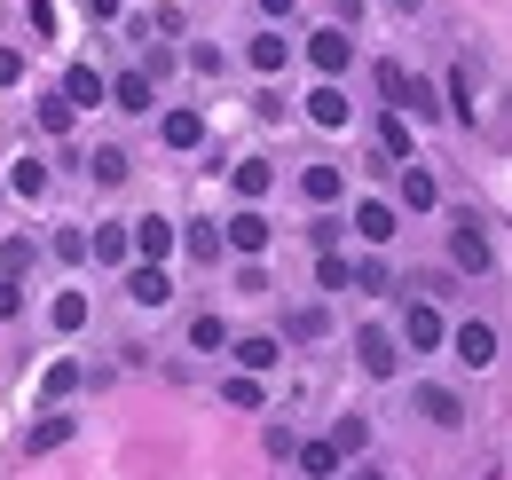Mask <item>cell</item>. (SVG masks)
Returning <instances> with one entry per match:
<instances>
[{"label": "cell", "instance_id": "cell-1", "mask_svg": "<svg viewBox=\"0 0 512 480\" xmlns=\"http://www.w3.org/2000/svg\"><path fill=\"white\" fill-rule=\"evenodd\" d=\"M182 252V221H166V213H142V221H127V260H142V268H166Z\"/></svg>", "mask_w": 512, "mask_h": 480}, {"label": "cell", "instance_id": "cell-2", "mask_svg": "<svg viewBox=\"0 0 512 480\" xmlns=\"http://www.w3.org/2000/svg\"><path fill=\"white\" fill-rule=\"evenodd\" d=\"M103 103L111 111H150L158 103V79L150 71H119V79H103Z\"/></svg>", "mask_w": 512, "mask_h": 480}, {"label": "cell", "instance_id": "cell-3", "mask_svg": "<svg viewBox=\"0 0 512 480\" xmlns=\"http://www.w3.org/2000/svg\"><path fill=\"white\" fill-rule=\"evenodd\" d=\"M355 362H363V378H394V331H379V323H371V331H355Z\"/></svg>", "mask_w": 512, "mask_h": 480}, {"label": "cell", "instance_id": "cell-4", "mask_svg": "<svg viewBox=\"0 0 512 480\" xmlns=\"http://www.w3.org/2000/svg\"><path fill=\"white\" fill-rule=\"evenodd\" d=\"M449 252H457V268H473V276L489 268V237H481V221H473V213H457V221H449Z\"/></svg>", "mask_w": 512, "mask_h": 480}, {"label": "cell", "instance_id": "cell-5", "mask_svg": "<svg viewBox=\"0 0 512 480\" xmlns=\"http://www.w3.org/2000/svg\"><path fill=\"white\" fill-rule=\"evenodd\" d=\"M449 347H457L465 370H489V362H497V331H489V323H457V331H449Z\"/></svg>", "mask_w": 512, "mask_h": 480}, {"label": "cell", "instance_id": "cell-6", "mask_svg": "<svg viewBox=\"0 0 512 480\" xmlns=\"http://www.w3.org/2000/svg\"><path fill=\"white\" fill-rule=\"evenodd\" d=\"M268 237H276V229H268V213H260V205H237V213H229V244H237L245 260L268 252Z\"/></svg>", "mask_w": 512, "mask_h": 480}, {"label": "cell", "instance_id": "cell-7", "mask_svg": "<svg viewBox=\"0 0 512 480\" xmlns=\"http://www.w3.org/2000/svg\"><path fill=\"white\" fill-rule=\"evenodd\" d=\"M308 63H316L323 79H339V71L355 63V40H347V32H316V40H308Z\"/></svg>", "mask_w": 512, "mask_h": 480}, {"label": "cell", "instance_id": "cell-8", "mask_svg": "<svg viewBox=\"0 0 512 480\" xmlns=\"http://www.w3.org/2000/svg\"><path fill=\"white\" fill-rule=\"evenodd\" d=\"M394 221H402V213H394L386 197H363V205H355V237H363V244H386V237H394Z\"/></svg>", "mask_w": 512, "mask_h": 480}, {"label": "cell", "instance_id": "cell-9", "mask_svg": "<svg viewBox=\"0 0 512 480\" xmlns=\"http://www.w3.org/2000/svg\"><path fill=\"white\" fill-rule=\"evenodd\" d=\"M449 111L465 126L481 119V79H473V63H449Z\"/></svg>", "mask_w": 512, "mask_h": 480}, {"label": "cell", "instance_id": "cell-10", "mask_svg": "<svg viewBox=\"0 0 512 480\" xmlns=\"http://www.w3.org/2000/svg\"><path fill=\"white\" fill-rule=\"evenodd\" d=\"M64 103L71 111H95V103H103V71H95V63H71L64 71Z\"/></svg>", "mask_w": 512, "mask_h": 480}, {"label": "cell", "instance_id": "cell-11", "mask_svg": "<svg viewBox=\"0 0 512 480\" xmlns=\"http://www.w3.org/2000/svg\"><path fill=\"white\" fill-rule=\"evenodd\" d=\"M127 300H134V307H166V300H174L166 268H127Z\"/></svg>", "mask_w": 512, "mask_h": 480}, {"label": "cell", "instance_id": "cell-12", "mask_svg": "<svg viewBox=\"0 0 512 480\" xmlns=\"http://www.w3.org/2000/svg\"><path fill=\"white\" fill-rule=\"evenodd\" d=\"M158 142H166V150H197V142H205V119H197V111H166V119H158Z\"/></svg>", "mask_w": 512, "mask_h": 480}, {"label": "cell", "instance_id": "cell-13", "mask_svg": "<svg viewBox=\"0 0 512 480\" xmlns=\"http://www.w3.org/2000/svg\"><path fill=\"white\" fill-rule=\"evenodd\" d=\"M300 197H308V205H339V197H347V174H339V166H308V174H300Z\"/></svg>", "mask_w": 512, "mask_h": 480}, {"label": "cell", "instance_id": "cell-14", "mask_svg": "<svg viewBox=\"0 0 512 480\" xmlns=\"http://www.w3.org/2000/svg\"><path fill=\"white\" fill-rule=\"evenodd\" d=\"M402 339H410V347H442V339H449V323H442V315H434L426 300H418L410 315H402Z\"/></svg>", "mask_w": 512, "mask_h": 480}, {"label": "cell", "instance_id": "cell-15", "mask_svg": "<svg viewBox=\"0 0 512 480\" xmlns=\"http://www.w3.org/2000/svg\"><path fill=\"white\" fill-rule=\"evenodd\" d=\"M237 197H245V205H260V197H268V189H276V166H268V158H237Z\"/></svg>", "mask_w": 512, "mask_h": 480}, {"label": "cell", "instance_id": "cell-16", "mask_svg": "<svg viewBox=\"0 0 512 480\" xmlns=\"http://www.w3.org/2000/svg\"><path fill=\"white\" fill-rule=\"evenodd\" d=\"M402 205H410V213H434V205H442V189H434L426 166H402ZM402 205H394V213H402Z\"/></svg>", "mask_w": 512, "mask_h": 480}, {"label": "cell", "instance_id": "cell-17", "mask_svg": "<svg viewBox=\"0 0 512 480\" xmlns=\"http://www.w3.org/2000/svg\"><path fill=\"white\" fill-rule=\"evenodd\" d=\"M87 252H95V268H127V221L95 229V237H87Z\"/></svg>", "mask_w": 512, "mask_h": 480}, {"label": "cell", "instance_id": "cell-18", "mask_svg": "<svg viewBox=\"0 0 512 480\" xmlns=\"http://www.w3.org/2000/svg\"><path fill=\"white\" fill-rule=\"evenodd\" d=\"M292 457H300V473H308V480L339 473V449H331V441H292Z\"/></svg>", "mask_w": 512, "mask_h": 480}, {"label": "cell", "instance_id": "cell-19", "mask_svg": "<svg viewBox=\"0 0 512 480\" xmlns=\"http://www.w3.org/2000/svg\"><path fill=\"white\" fill-rule=\"evenodd\" d=\"M418 410H426L434 425H465V402H457L449 386H418Z\"/></svg>", "mask_w": 512, "mask_h": 480}, {"label": "cell", "instance_id": "cell-20", "mask_svg": "<svg viewBox=\"0 0 512 480\" xmlns=\"http://www.w3.org/2000/svg\"><path fill=\"white\" fill-rule=\"evenodd\" d=\"M71 386H79V362H48V370H40V410H56Z\"/></svg>", "mask_w": 512, "mask_h": 480}, {"label": "cell", "instance_id": "cell-21", "mask_svg": "<svg viewBox=\"0 0 512 480\" xmlns=\"http://www.w3.org/2000/svg\"><path fill=\"white\" fill-rule=\"evenodd\" d=\"M127 174H134V166H127V150H111V142H103V150L87 158V181H103V189H119Z\"/></svg>", "mask_w": 512, "mask_h": 480}, {"label": "cell", "instance_id": "cell-22", "mask_svg": "<svg viewBox=\"0 0 512 480\" xmlns=\"http://www.w3.org/2000/svg\"><path fill=\"white\" fill-rule=\"evenodd\" d=\"M64 441H71V418H56V410L24 433V449H32V457H48V449H64Z\"/></svg>", "mask_w": 512, "mask_h": 480}, {"label": "cell", "instance_id": "cell-23", "mask_svg": "<svg viewBox=\"0 0 512 480\" xmlns=\"http://www.w3.org/2000/svg\"><path fill=\"white\" fill-rule=\"evenodd\" d=\"M308 119H316V126H347V95H339L331 79H323L316 95H308Z\"/></svg>", "mask_w": 512, "mask_h": 480}, {"label": "cell", "instance_id": "cell-24", "mask_svg": "<svg viewBox=\"0 0 512 480\" xmlns=\"http://www.w3.org/2000/svg\"><path fill=\"white\" fill-rule=\"evenodd\" d=\"M237 362H245V378H260V370L284 362V347H276V339H237Z\"/></svg>", "mask_w": 512, "mask_h": 480}, {"label": "cell", "instance_id": "cell-25", "mask_svg": "<svg viewBox=\"0 0 512 480\" xmlns=\"http://www.w3.org/2000/svg\"><path fill=\"white\" fill-rule=\"evenodd\" d=\"M8 189H16V197H40V189H48V166H40L32 150H24V158L8 166Z\"/></svg>", "mask_w": 512, "mask_h": 480}, {"label": "cell", "instance_id": "cell-26", "mask_svg": "<svg viewBox=\"0 0 512 480\" xmlns=\"http://www.w3.org/2000/svg\"><path fill=\"white\" fill-rule=\"evenodd\" d=\"M190 347H197V355H221V347H229V323H221V315H197V323H190Z\"/></svg>", "mask_w": 512, "mask_h": 480}, {"label": "cell", "instance_id": "cell-27", "mask_svg": "<svg viewBox=\"0 0 512 480\" xmlns=\"http://www.w3.org/2000/svg\"><path fill=\"white\" fill-rule=\"evenodd\" d=\"M331 449H339V457H363V449H371V425H363V418H339V425H331Z\"/></svg>", "mask_w": 512, "mask_h": 480}, {"label": "cell", "instance_id": "cell-28", "mask_svg": "<svg viewBox=\"0 0 512 480\" xmlns=\"http://www.w3.org/2000/svg\"><path fill=\"white\" fill-rule=\"evenodd\" d=\"M284 63H292V40H284V32L253 40V71H284Z\"/></svg>", "mask_w": 512, "mask_h": 480}, {"label": "cell", "instance_id": "cell-29", "mask_svg": "<svg viewBox=\"0 0 512 480\" xmlns=\"http://www.w3.org/2000/svg\"><path fill=\"white\" fill-rule=\"evenodd\" d=\"M48 323L56 331H87V292H64V300L48 307Z\"/></svg>", "mask_w": 512, "mask_h": 480}, {"label": "cell", "instance_id": "cell-30", "mask_svg": "<svg viewBox=\"0 0 512 480\" xmlns=\"http://www.w3.org/2000/svg\"><path fill=\"white\" fill-rule=\"evenodd\" d=\"M410 79H418V71H402V63H379V95L394 103V111L410 103Z\"/></svg>", "mask_w": 512, "mask_h": 480}, {"label": "cell", "instance_id": "cell-31", "mask_svg": "<svg viewBox=\"0 0 512 480\" xmlns=\"http://www.w3.org/2000/svg\"><path fill=\"white\" fill-rule=\"evenodd\" d=\"M24 268H32V237H8V244H0V276L24 284Z\"/></svg>", "mask_w": 512, "mask_h": 480}, {"label": "cell", "instance_id": "cell-32", "mask_svg": "<svg viewBox=\"0 0 512 480\" xmlns=\"http://www.w3.org/2000/svg\"><path fill=\"white\" fill-rule=\"evenodd\" d=\"M316 284H323V292H347V284H355V268H347L339 252H323V260H316Z\"/></svg>", "mask_w": 512, "mask_h": 480}, {"label": "cell", "instance_id": "cell-33", "mask_svg": "<svg viewBox=\"0 0 512 480\" xmlns=\"http://www.w3.org/2000/svg\"><path fill=\"white\" fill-rule=\"evenodd\" d=\"M379 150H386V158H402V150H410V119H402V111L379 126Z\"/></svg>", "mask_w": 512, "mask_h": 480}, {"label": "cell", "instance_id": "cell-34", "mask_svg": "<svg viewBox=\"0 0 512 480\" xmlns=\"http://www.w3.org/2000/svg\"><path fill=\"white\" fill-rule=\"evenodd\" d=\"M323 323H331L323 307H292V339H323Z\"/></svg>", "mask_w": 512, "mask_h": 480}, {"label": "cell", "instance_id": "cell-35", "mask_svg": "<svg viewBox=\"0 0 512 480\" xmlns=\"http://www.w3.org/2000/svg\"><path fill=\"white\" fill-rule=\"evenodd\" d=\"M71 119H79V111H71L64 95H56V103H40V126H48V134H71Z\"/></svg>", "mask_w": 512, "mask_h": 480}, {"label": "cell", "instance_id": "cell-36", "mask_svg": "<svg viewBox=\"0 0 512 480\" xmlns=\"http://www.w3.org/2000/svg\"><path fill=\"white\" fill-rule=\"evenodd\" d=\"M221 394H229V402H237V410H260V378H229V386H221Z\"/></svg>", "mask_w": 512, "mask_h": 480}, {"label": "cell", "instance_id": "cell-37", "mask_svg": "<svg viewBox=\"0 0 512 480\" xmlns=\"http://www.w3.org/2000/svg\"><path fill=\"white\" fill-rule=\"evenodd\" d=\"M197 252V260H221V229H190V237H182Z\"/></svg>", "mask_w": 512, "mask_h": 480}, {"label": "cell", "instance_id": "cell-38", "mask_svg": "<svg viewBox=\"0 0 512 480\" xmlns=\"http://www.w3.org/2000/svg\"><path fill=\"white\" fill-rule=\"evenodd\" d=\"M56 260H87V237H79V229H56Z\"/></svg>", "mask_w": 512, "mask_h": 480}, {"label": "cell", "instance_id": "cell-39", "mask_svg": "<svg viewBox=\"0 0 512 480\" xmlns=\"http://www.w3.org/2000/svg\"><path fill=\"white\" fill-rule=\"evenodd\" d=\"M32 32H40V40H56V0H32Z\"/></svg>", "mask_w": 512, "mask_h": 480}, {"label": "cell", "instance_id": "cell-40", "mask_svg": "<svg viewBox=\"0 0 512 480\" xmlns=\"http://www.w3.org/2000/svg\"><path fill=\"white\" fill-rule=\"evenodd\" d=\"M0 315H24V284L16 276H0Z\"/></svg>", "mask_w": 512, "mask_h": 480}, {"label": "cell", "instance_id": "cell-41", "mask_svg": "<svg viewBox=\"0 0 512 480\" xmlns=\"http://www.w3.org/2000/svg\"><path fill=\"white\" fill-rule=\"evenodd\" d=\"M24 79V48H0V87H16Z\"/></svg>", "mask_w": 512, "mask_h": 480}, {"label": "cell", "instance_id": "cell-42", "mask_svg": "<svg viewBox=\"0 0 512 480\" xmlns=\"http://www.w3.org/2000/svg\"><path fill=\"white\" fill-rule=\"evenodd\" d=\"M87 16H95V24H111V16H127V0H87Z\"/></svg>", "mask_w": 512, "mask_h": 480}, {"label": "cell", "instance_id": "cell-43", "mask_svg": "<svg viewBox=\"0 0 512 480\" xmlns=\"http://www.w3.org/2000/svg\"><path fill=\"white\" fill-rule=\"evenodd\" d=\"M260 8H268V16H292V8H300V0H260Z\"/></svg>", "mask_w": 512, "mask_h": 480}, {"label": "cell", "instance_id": "cell-44", "mask_svg": "<svg viewBox=\"0 0 512 480\" xmlns=\"http://www.w3.org/2000/svg\"><path fill=\"white\" fill-rule=\"evenodd\" d=\"M355 480H386V473H371V465H363V473H355Z\"/></svg>", "mask_w": 512, "mask_h": 480}]
</instances>
